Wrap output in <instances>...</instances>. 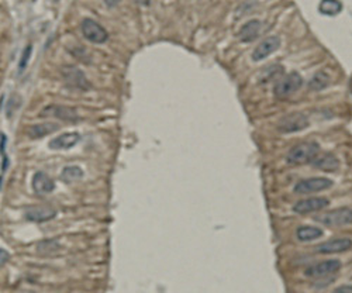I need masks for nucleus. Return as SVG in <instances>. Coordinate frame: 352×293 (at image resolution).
<instances>
[{
    "instance_id": "nucleus-19",
    "label": "nucleus",
    "mask_w": 352,
    "mask_h": 293,
    "mask_svg": "<svg viewBox=\"0 0 352 293\" xmlns=\"http://www.w3.org/2000/svg\"><path fill=\"white\" fill-rule=\"evenodd\" d=\"M296 236L300 241H313L323 236V230L319 227H312V226H300L297 228Z\"/></svg>"
},
{
    "instance_id": "nucleus-8",
    "label": "nucleus",
    "mask_w": 352,
    "mask_h": 293,
    "mask_svg": "<svg viewBox=\"0 0 352 293\" xmlns=\"http://www.w3.org/2000/svg\"><path fill=\"white\" fill-rule=\"evenodd\" d=\"M341 268V262L338 260H328V261H323V262H319L316 265H312L309 268L306 269V277L310 278H324L328 277V275H333L338 272Z\"/></svg>"
},
{
    "instance_id": "nucleus-7",
    "label": "nucleus",
    "mask_w": 352,
    "mask_h": 293,
    "mask_svg": "<svg viewBox=\"0 0 352 293\" xmlns=\"http://www.w3.org/2000/svg\"><path fill=\"white\" fill-rule=\"evenodd\" d=\"M309 120L303 113H292L278 123V130L280 133H296L306 129Z\"/></svg>"
},
{
    "instance_id": "nucleus-21",
    "label": "nucleus",
    "mask_w": 352,
    "mask_h": 293,
    "mask_svg": "<svg viewBox=\"0 0 352 293\" xmlns=\"http://www.w3.org/2000/svg\"><path fill=\"white\" fill-rule=\"evenodd\" d=\"M319 8H320L323 14L334 16V14H338L343 10V4L340 1H334V0H326V1H321Z\"/></svg>"
},
{
    "instance_id": "nucleus-23",
    "label": "nucleus",
    "mask_w": 352,
    "mask_h": 293,
    "mask_svg": "<svg viewBox=\"0 0 352 293\" xmlns=\"http://www.w3.org/2000/svg\"><path fill=\"white\" fill-rule=\"evenodd\" d=\"M31 45H27L23 51V55H21V59H20V64H18V71L23 72L24 68L27 66V62H28V58L31 55Z\"/></svg>"
},
{
    "instance_id": "nucleus-1",
    "label": "nucleus",
    "mask_w": 352,
    "mask_h": 293,
    "mask_svg": "<svg viewBox=\"0 0 352 293\" xmlns=\"http://www.w3.org/2000/svg\"><path fill=\"white\" fill-rule=\"evenodd\" d=\"M319 154V144L317 143H302L295 146L288 152L286 161L292 165H302L306 162H312Z\"/></svg>"
},
{
    "instance_id": "nucleus-14",
    "label": "nucleus",
    "mask_w": 352,
    "mask_h": 293,
    "mask_svg": "<svg viewBox=\"0 0 352 293\" xmlns=\"http://www.w3.org/2000/svg\"><path fill=\"white\" fill-rule=\"evenodd\" d=\"M79 140L80 136L78 133H65V134H61V136L51 140L49 146L52 149H69L73 146H76L79 143Z\"/></svg>"
},
{
    "instance_id": "nucleus-24",
    "label": "nucleus",
    "mask_w": 352,
    "mask_h": 293,
    "mask_svg": "<svg viewBox=\"0 0 352 293\" xmlns=\"http://www.w3.org/2000/svg\"><path fill=\"white\" fill-rule=\"evenodd\" d=\"M333 293H352V286L350 285H344L337 288L336 291H333Z\"/></svg>"
},
{
    "instance_id": "nucleus-26",
    "label": "nucleus",
    "mask_w": 352,
    "mask_h": 293,
    "mask_svg": "<svg viewBox=\"0 0 352 293\" xmlns=\"http://www.w3.org/2000/svg\"><path fill=\"white\" fill-rule=\"evenodd\" d=\"M7 165H8V158L4 155V156H3V162H1V173L7 169Z\"/></svg>"
},
{
    "instance_id": "nucleus-5",
    "label": "nucleus",
    "mask_w": 352,
    "mask_h": 293,
    "mask_svg": "<svg viewBox=\"0 0 352 293\" xmlns=\"http://www.w3.org/2000/svg\"><path fill=\"white\" fill-rule=\"evenodd\" d=\"M331 185L333 182L327 178H309V179H302L300 182H297L295 192L299 195H310V193L326 190Z\"/></svg>"
},
{
    "instance_id": "nucleus-13",
    "label": "nucleus",
    "mask_w": 352,
    "mask_h": 293,
    "mask_svg": "<svg viewBox=\"0 0 352 293\" xmlns=\"http://www.w3.org/2000/svg\"><path fill=\"white\" fill-rule=\"evenodd\" d=\"M55 187L54 180L49 178L45 172H37L32 178V189L37 195H47L51 193Z\"/></svg>"
},
{
    "instance_id": "nucleus-27",
    "label": "nucleus",
    "mask_w": 352,
    "mask_h": 293,
    "mask_svg": "<svg viewBox=\"0 0 352 293\" xmlns=\"http://www.w3.org/2000/svg\"><path fill=\"white\" fill-rule=\"evenodd\" d=\"M1 137H0V140H1V152L4 151V148H6V141H7V137H6V134H0Z\"/></svg>"
},
{
    "instance_id": "nucleus-11",
    "label": "nucleus",
    "mask_w": 352,
    "mask_h": 293,
    "mask_svg": "<svg viewBox=\"0 0 352 293\" xmlns=\"http://www.w3.org/2000/svg\"><path fill=\"white\" fill-rule=\"evenodd\" d=\"M280 45V38L278 35H272V37H268L265 38L259 45H256V48L252 52V59L254 61H262L266 57H269L272 52H275L276 49L279 48Z\"/></svg>"
},
{
    "instance_id": "nucleus-6",
    "label": "nucleus",
    "mask_w": 352,
    "mask_h": 293,
    "mask_svg": "<svg viewBox=\"0 0 352 293\" xmlns=\"http://www.w3.org/2000/svg\"><path fill=\"white\" fill-rule=\"evenodd\" d=\"M62 76H64V81L66 82V85L71 86V88L79 90H88L90 88V83L86 79L85 73L82 72L80 69H78L76 66H64Z\"/></svg>"
},
{
    "instance_id": "nucleus-25",
    "label": "nucleus",
    "mask_w": 352,
    "mask_h": 293,
    "mask_svg": "<svg viewBox=\"0 0 352 293\" xmlns=\"http://www.w3.org/2000/svg\"><path fill=\"white\" fill-rule=\"evenodd\" d=\"M0 257H1V267L7 262V258H8V254H7V251L6 250H0Z\"/></svg>"
},
{
    "instance_id": "nucleus-15",
    "label": "nucleus",
    "mask_w": 352,
    "mask_h": 293,
    "mask_svg": "<svg viewBox=\"0 0 352 293\" xmlns=\"http://www.w3.org/2000/svg\"><path fill=\"white\" fill-rule=\"evenodd\" d=\"M55 214L56 212L54 209H51V207H44V206L30 207V209L25 210V217L28 220H31V221H37V223L54 219Z\"/></svg>"
},
{
    "instance_id": "nucleus-12",
    "label": "nucleus",
    "mask_w": 352,
    "mask_h": 293,
    "mask_svg": "<svg viewBox=\"0 0 352 293\" xmlns=\"http://www.w3.org/2000/svg\"><path fill=\"white\" fill-rule=\"evenodd\" d=\"M41 116H52V117L66 120V122H76L79 119L75 109L68 106H58V105H49V106L44 107L41 110Z\"/></svg>"
},
{
    "instance_id": "nucleus-4",
    "label": "nucleus",
    "mask_w": 352,
    "mask_h": 293,
    "mask_svg": "<svg viewBox=\"0 0 352 293\" xmlns=\"http://www.w3.org/2000/svg\"><path fill=\"white\" fill-rule=\"evenodd\" d=\"M80 27H82V33L85 35V38L90 41V42L103 44L104 41H107V38H109L107 31L93 18H83Z\"/></svg>"
},
{
    "instance_id": "nucleus-22",
    "label": "nucleus",
    "mask_w": 352,
    "mask_h": 293,
    "mask_svg": "<svg viewBox=\"0 0 352 293\" xmlns=\"http://www.w3.org/2000/svg\"><path fill=\"white\" fill-rule=\"evenodd\" d=\"M328 83H330V76L326 72L321 71V72H317L313 76L309 85H310V89L321 90L324 89V88H327Z\"/></svg>"
},
{
    "instance_id": "nucleus-17",
    "label": "nucleus",
    "mask_w": 352,
    "mask_h": 293,
    "mask_svg": "<svg viewBox=\"0 0 352 293\" xmlns=\"http://www.w3.org/2000/svg\"><path fill=\"white\" fill-rule=\"evenodd\" d=\"M261 27H262V24H261L259 20H251L248 23H245L240 30V40L245 41V42L255 40L259 31H261Z\"/></svg>"
},
{
    "instance_id": "nucleus-20",
    "label": "nucleus",
    "mask_w": 352,
    "mask_h": 293,
    "mask_svg": "<svg viewBox=\"0 0 352 293\" xmlns=\"http://www.w3.org/2000/svg\"><path fill=\"white\" fill-rule=\"evenodd\" d=\"M82 176H83V171L80 169L79 166H75V165H72V166H65L64 171H62V175H61L62 180L66 182V183H69V182H76V180L82 179Z\"/></svg>"
},
{
    "instance_id": "nucleus-16",
    "label": "nucleus",
    "mask_w": 352,
    "mask_h": 293,
    "mask_svg": "<svg viewBox=\"0 0 352 293\" xmlns=\"http://www.w3.org/2000/svg\"><path fill=\"white\" fill-rule=\"evenodd\" d=\"M59 130V124L55 123H41V124H32L28 129L27 134L30 136V139H41L44 136H48L54 131Z\"/></svg>"
},
{
    "instance_id": "nucleus-9",
    "label": "nucleus",
    "mask_w": 352,
    "mask_h": 293,
    "mask_svg": "<svg viewBox=\"0 0 352 293\" xmlns=\"http://www.w3.org/2000/svg\"><path fill=\"white\" fill-rule=\"evenodd\" d=\"M328 204H330V200H328L327 197H309V199L299 200L293 206V212L299 213V214L320 212L323 209H326Z\"/></svg>"
},
{
    "instance_id": "nucleus-18",
    "label": "nucleus",
    "mask_w": 352,
    "mask_h": 293,
    "mask_svg": "<svg viewBox=\"0 0 352 293\" xmlns=\"http://www.w3.org/2000/svg\"><path fill=\"white\" fill-rule=\"evenodd\" d=\"M313 165H314L316 168L321 169V171L333 172L338 168L340 162H338V159H337L334 155L323 154L320 155V156H316V158L313 159Z\"/></svg>"
},
{
    "instance_id": "nucleus-3",
    "label": "nucleus",
    "mask_w": 352,
    "mask_h": 293,
    "mask_svg": "<svg viewBox=\"0 0 352 293\" xmlns=\"http://www.w3.org/2000/svg\"><path fill=\"white\" fill-rule=\"evenodd\" d=\"M302 85H303V78L297 72H290L276 82L273 93L278 98H288L300 89Z\"/></svg>"
},
{
    "instance_id": "nucleus-2",
    "label": "nucleus",
    "mask_w": 352,
    "mask_h": 293,
    "mask_svg": "<svg viewBox=\"0 0 352 293\" xmlns=\"http://www.w3.org/2000/svg\"><path fill=\"white\" fill-rule=\"evenodd\" d=\"M314 220L319 223H323L324 226H328V227H340V226L352 224V209L350 207L334 209V210L324 213L321 216H316Z\"/></svg>"
},
{
    "instance_id": "nucleus-10",
    "label": "nucleus",
    "mask_w": 352,
    "mask_h": 293,
    "mask_svg": "<svg viewBox=\"0 0 352 293\" xmlns=\"http://www.w3.org/2000/svg\"><path fill=\"white\" fill-rule=\"evenodd\" d=\"M352 248V240L351 238H333L328 240L326 243H321L316 247V251L320 254H338L345 253L348 250Z\"/></svg>"
}]
</instances>
